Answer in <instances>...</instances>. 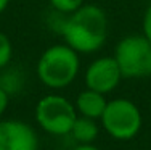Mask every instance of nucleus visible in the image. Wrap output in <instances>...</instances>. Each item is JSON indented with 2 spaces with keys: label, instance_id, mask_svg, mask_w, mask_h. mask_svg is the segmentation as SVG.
<instances>
[{
  "label": "nucleus",
  "instance_id": "f03ea898",
  "mask_svg": "<svg viewBox=\"0 0 151 150\" xmlns=\"http://www.w3.org/2000/svg\"><path fill=\"white\" fill-rule=\"evenodd\" d=\"M81 70L79 53L68 44L52 45L37 62V76L50 89L68 87L77 78Z\"/></svg>",
  "mask_w": 151,
  "mask_h": 150
},
{
  "label": "nucleus",
  "instance_id": "9d476101",
  "mask_svg": "<svg viewBox=\"0 0 151 150\" xmlns=\"http://www.w3.org/2000/svg\"><path fill=\"white\" fill-rule=\"evenodd\" d=\"M12 57H13V45L10 37L5 33L0 31V70L5 68L12 62Z\"/></svg>",
  "mask_w": 151,
  "mask_h": 150
},
{
  "label": "nucleus",
  "instance_id": "20e7f679",
  "mask_svg": "<svg viewBox=\"0 0 151 150\" xmlns=\"http://www.w3.org/2000/svg\"><path fill=\"white\" fill-rule=\"evenodd\" d=\"M103 129L116 141H130L142 129L143 118L132 100L114 99L106 103L101 115Z\"/></svg>",
  "mask_w": 151,
  "mask_h": 150
},
{
  "label": "nucleus",
  "instance_id": "1a4fd4ad",
  "mask_svg": "<svg viewBox=\"0 0 151 150\" xmlns=\"http://www.w3.org/2000/svg\"><path fill=\"white\" fill-rule=\"evenodd\" d=\"M69 134L79 144H93V141L98 137V124L92 118L81 115L76 118Z\"/></svg>",
  "mask_w": 151,
  "mask_h": 150
},
{
  "label": "nucleus",
  "instance_id": "9b49d317",
  "mask_svg": "<svg viewBox=\"0 0 151 150\" xmlns=\"http://www.w3.org/2000/svg\"><path fill=\"white\" fill-rule=\"evenodd\" d=\"M53 10H56L61 15H69L84 5V0H48Z\"/></svg>",
  "mask_w": 151,
  "mask_h": 150
},
{
  "label": "nucleus",
  "instance_id": "0eeeda50",
  "mask_svg": "<svg viewBox=\"0 0 151 150\" xmlns=\"http://www.w3.org/2000/svg\"><path fill=\"white\" fill-rule=\"evenodd\" d=\"M37 134L19 120L0 121V150H37Z\"/></svg>",
  "mask_w": 151,
  "mask_h": 150
},
{
  "label": "nucleus",
  "instance_id": "6e6552de",
  "mask_svg": "<svg viewBox=\"0 0 151 150\" xmlns=\"http://www.w3.org/2000/svg\"><path fill=\"white\" fill-rule=\"evenodd\" d=\"M106 103L108 100L105 99V94L92 91V89H85L77 95L74 107L82 116L92 118V120H100L106 108Z\"/></svg>",
  "mask_w": 151,
  "mask_h": 150
},
{
  "label": "nucleus",
  "instance_id": "f8f14e48",
  "mask_svg": "<svg viewBox=\"0 0 151 150\" xmlns=\"http://www.w3.org/2000/svg\"><path fill=\"white\" fill-rule=\"evenodd\" d=\"M143 36L151 42V3L143 15Z\"/></svg>",
  "mask_w": 151,
  "mask_h": 150
},
{
  "label": "nucleus",
  "instance_id": "2eb2a0df",
  "mask_svg": "<svg viewBox=\"0 0 151 150\" xmlns=\"http://www.w3.org/2000/svg\"><path fill=\"white\" fill-rule=\"evenodd\" d=\"M10 5V0H0V15L6 10V7Z\"/></svg>",
  "mask_w": 151,
  "mask_h": 150
},
{
  "label": "nucleus",
  "instance_id": "4468645a",
  "mask_svg": "<svg viewBox=\"0 0 151 150\" xmlns=\"http://www.w3.org/2000/svg\"><path fill=\"white\" fill-rule=\"evenodd\" d=\"M73 150H100L98 147H95L93 144H79L76 149H73Z\"/></svg>",
  "mask_w": 151,
  "mask_h": 150
},
{
  "label": "nucleus",
  "instance_id": "ddd939ff",
  "mask_svg": "<svg viewBox=\"0 0 151 150\" xmlns=\"http://www.w3.org/2000/svg\"><path fill=\"white\" fill-rule=\"evenodd\" d=\"M8 102H10V95H8V92L5 91V89L0 86V116L5 113V110H6V107H8Z\"/></svg>",
  "mask_w": 151,
  "mask_h": 150
},
{
  "label": "nucleus",
  "instance_id": "423d86ee",
  "mask_svg": "<svg viewBox=\"0 0 151 150\" xmlns=\"http://www.w3.org/2000/svg\"><path fill=\"white\" fill-rule=\"evenodd\" d=\"M84 79L87 89L109 94L119 86L122 73L114 57H100L87 66Z\"/></svg>",
  "mask_w": 151,
  "mask_h": 150
},
{
  "label": "nucleus",
  "instance_id": "39448f33",
  "mask_svg": "<svg viewBox=\"0 0 151 150\" xmlns=\"http://www.w3.org/2000/svg\"><path fill=\"white\" fill-rule=\"evenodd\" d=\"M76 118V107L63 95H45L35 105V121L48 134H69Z\"/></svg>",
  "mask_w": 151,
  "mask_h": 150
},
{
  "label": "nucleus",
  "instance_id": "dca6fc26",
  "mask_svg": "<svg viewBox=\"0 0 151 150\" xmlns=\"http://www.w3.org/2000/svg\"><path fill=\"white\" fill-rule=\"evenodd\" d=\"M150 112H151V100H150Z\"/></svg>",
  "mask_w": 151,
  "mask_h": 150
},
{
  "label": "nucleus",
  "instance_id": "f257e3e1",
  "mask_svg": "<svg viewBox=\"0 0 151 150\" xmlns=\"http://www.w3.org/2000/svg\"><path fill=\"white\" fill-rule=\"evenodd\" d=\"M61 36L77 53H95L105 45L108 37V16L105 10L95 3H84L63 21Z\"/></svg>",
  "mask_w": 151,
  "mask_h": 150
},
{
  "label": "nucleus",
  "instance_id": "7ed1b4c3",
  "mask_svg": "<svg viewBox=\"0 0 151 150\" xmlns=\"http://www.w3.org/2000/svg\"><path fill=\"white\" fill-rule=\"evenodd\" d=\"M122 78L138 79L151 76V42L145 36L132 34L121 39L114 52Z\"/></svg>",
  "mask_w": 151,
  "mask_h": 150
}]
</instances>
